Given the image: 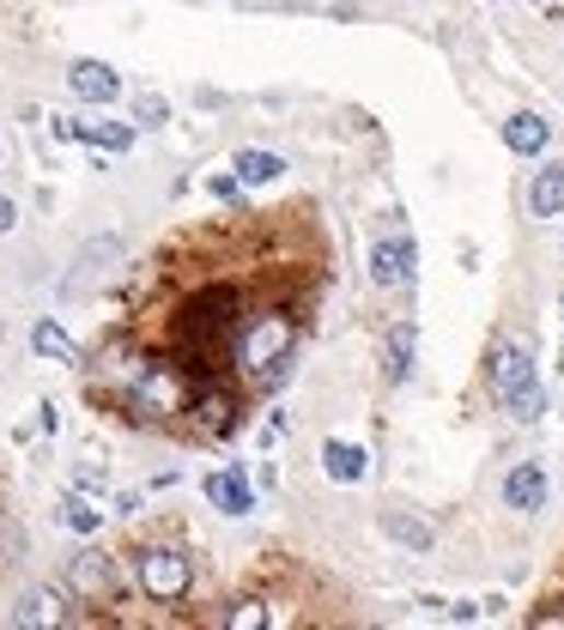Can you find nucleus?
Masks as SVG:
<instances>
[{
    "label": "nucleus",
    "instance_id": "1",
    "mask_svg": "<svg viewBox=\"0 0 564 630\" xmlns=\"http://www.w3.org/2000/svg\"><path fill=\"white\" fill-rule=\"evenodd\" d=\"M243 340V291L237 285H200L183 303V370L212 376L219 358Z\"/></svg>",
    "mask_w": 564,
    "mask_h": 630
},
{
    "label": "nucleus",
    "instance_id": "15",
    "mask_svg": "<svg viewBox=\"0 0 564 630\" xmlns=\"http://www.w3.org/2000/svg\"><path fill=\"white\" fill-rule=\"evenodd\" d=\"M322 472H329L334 486H358V479L370 472V455H365L358 443H341V436H329V443H322Z\"/></svg>",
    "mask_w": 564,
    "mask_h": 630
},
{
    "label": "nucleus",
    "instance_id": "8",
    "mask_svg": "<svg viewBox=\"0 0 564 630\" xmlns=\"http://www.w3.org/2000/svg\"><path fill=\"white\" fill-rule=\"evenodd\" d=\"M67 85H73V97H85V104H116L122 97V73L110 61H92V55L67 67Z\"/></svg>",
    "mask_w": 564,
    "mask_h": 630
},
{
    "label": "nucleus",
    "instance_id": "13",
    "mask_svg": "<svg viewBox=\"0 0 564 630\" xmlns=\"http://www.w3.org/2000/svg\"><path fill=\"white\" fill-rule=\"evenodd\" d=\"M31 352H37V358H49V364L85 370V352H79V346H73V334H67L61 322H49V315H43L37 328H31Z\"/></svg>",
    "mask_w": 564,
    "mask_h": 630
},
{
    "label": "nucleus",
    "instance_id": "19",
    "mask_svg": "<svg viewBox=\"0 0 564 630\" xmlns=\"http://www.w3.org/2000/svg\"><path fill=\"white\" fill-rule=\"evenodd\" d=\"M413 352H419V328H413V322H394L389 328V382H407L413 376Z\"/></svg>",
    "mask_w": 564,
    "mask_h": 630
},
{
    "label": "nucleus",
    "instance_id": "7",
    "mask_svg": "<svg viewBox=\"0 0 564 630\" xmlns=\"http://www.w3.org/2000/svg\"><path fill=\"white\" fill-rule=\"evenodd\" d=\"M546 467L540 460H516L510 472H504V510H516V515H534V510H546Z\"/></svg>",
    "mask_w": 564,
    "mask_h": 630
},
{
    "label": "nucleus",
    "instance_id": "4",
    "mask_svg": "<svg viewBox=\"0 0 564 630\" xmlns=\"http://www.w3.org/2000/svg\"><path fill=\"white\" fill-rule=\"evenodd\" d=\"M134 582L146 588V600L176 606L195 594V558L183 546H146V551H134Z\"/></svg>",
    "mask_w": 564,
    "mask_h": 630
},
{
    "label": "nucleus",
    "instance_id": "9",
    "mask_svg": "<svg viewBox=\"0 0 564 630\" xmlns=\"http://www.w3.org/2000/svg\"><path fill=\"white\" fill-rule=\"evenodd\" d=\"M207 503L219 515H250L255 510V486L250 479H243V467H219V472H207Z\"/></svg>",
    "mask_w": 564,
    "mask_h": 630
},
{
    "label": "nucleus",
    "instance_id": "12",
    "mask_svg": "<svg viewBox=\"0 0 564 630\" xmlns=\"http://www.w3.org/2000/svg\"><path fill=\"white\" fill-rule=\"evenodd\" d=\"M7 618H13L19 630L61 625V618H67V606H61V588H25V594H19V600H13V612H7Z\"/></svg>",
    "mask_w": 564,
    "mask_h": 630
},
{
    "label": "nucleus",
    "instance_id": "23",
    "mask_svg": "<svg viewBox=\"0 0 564 630\" xmlns=\"http://www.w3.org/2000/svg\"><path fill=\"white\" fill-rule=\"evenodd\" d=\"M79 491H104V472H92V467H79V479H73Z\"/></svg>",
    "mask_w": 564,
    "mask_h": 630
},
{
    "label": "nucleus",
    "instance_id": "10",
    "mask_svg": "<svg viewBox=\"0 0 564 630\" xmlns=\"http://www.w3.org/2000/svg\"><path fill=\"white\" fill-rule=\"evenodd\" d=\"M188 412H195V431H200V436H225V431L237 424V400H231V388H219V382L195 388Z\"/></svg>",
    "mask_w": 564,
    "mask_h": 630
},
{
    "label": "nucleus",
    "instance_id": "18",
    "mask_svg": "<svg viewBox=\"0 0 564 630\" xmlns=\"http://www.w3.org/2000/svg\"><path fill=\"white\" fill-rule=\"evenodd\" d=\"M382 534L401 539L407 551H431V546H437V534H431V527H425L413 510H382Z\"/></svg>",
    "mask_w": 564,
    "mask_h": 630
},
{
    "label": "nucleus",
    "instance_id": "22",
    "mask_svg": "<svg viewBox=\"0 0 564 630\" xmlns=\"http://www.w3.org/2000/svg\"><path fill=\"white\" fill-rule=\"evenodd\" d=\"M225 625H250V630H262V625H267V606L243 600V606H231V612H225Z\"/></svg>",
    "mask_w": 564,
    "mask_h": 630
},
{
    "label": "nucleus",
    "instance_id": "17",
    "mask_svg": "<svg viewBox=\"0 0 564 630\" xmlns=\"http://www.w3.org/2000/svg\"><path fill=\"white\" fill-rule=\"evenodd\" d=\"M231 171L243 176V188H267V183H279V176H286V158H279V152H262V145H243Z\"/></svg>",
    "mask_w": 564,
    "mask_h": 630
},
{
    "label": "nucleus",
    "instance_id": "14",
    "mask_svg": "<svg viewBox=\"0 0 564 630\" xmlns=\"http://www.w3.org/2000/svg\"><path fill=\"white\" fill-rule=\"evenodd\" d=\"M504 145H510L516 158L546 152V145H552V121H546V116H534V109H516V116L504 121Z\"/></svg>",
    "mask_w": 564,
    "mask_h": 630
},
{
    "label": "nucleus",
    "instance_id": "5",
    "mask_svg": "<svg viewBox=\"0 0 564 630\" xmlns=\"http://www.w3.org/2000/svg\"><path fill=\"white\" fill-rule=\"evenodd\" d=\"M413 236H382L377 249H370V279H377L382 291H407L413 285Z\"/></svg>",
    "mask_w": 564,
    "mask_h": 630
},
{
    "label": "nucleus",
    "instance_id": "24",
    "mask_svg": "<svg viewBox=\"0 0 564 630\" xmlns=\"http://www.w3.org/2000/svg\"><path fill=\"white\" fill-rule=\"evenodd\" d=\"M13 224H19V207H13V200H7V195H0V236L13 231Z\"/></svg>",
    "mask_w": 564,
    "mask_h": 630
},
{
    "label": "nucleus",
    "instance_id": "2",
    "mask_svg": "<svg viewBox=\"0 0 564 630\" xmlns=\"http://www.w3.org/2000/svg\"><path fill=\"white\" fill-rule=\"evenodd\" d=\"M486 382H492V394H498V407L510 412L516 424H534L540 412H546V388H540V376H534V352H528V346L516 340V334L492 340Z\"/></svg>",
    "mask_w": 564,
    "mask_h": 630
},
{
    "label": "nucleus",
    "instance_id": "21",
    "mask_svg": "<svg viewBox=\"0 0 564 630\" xmlns=\"http://www.w3.org/2000/svg\"><path fill=\"white\" fill-rule=\"evenodd\" d=\"M134 121H146V128H164L171 121V104L158 92H140V104H134Z\"/></svg>",
    "mask_w": 564,
    "mask_h": 630
},
{
    "label": "nucleus",
    "instance_id": "26",
    "mask_svg": "<svg viewBox=\"0 0 564 630\" xmlns=\"http://www.w3.org/2000/svg\"><path fill=\"white\" fill-rule=\"evenodd\" d=\"M559 303H564V298H559Z\"/></svg>",
    "mask_w": 564,
    "mask_h": 630
},
{
    "label": "nucleus",
    "instance_id": "20",
    "mask_svg": "<svg viewBox=\"0 0 564 630\" xmlns=\"http://www.w3.org/2000/svg\"><path fill=\"white\" fill-rule=\"evenodd\" d=\"M61 527H73V534H97V527H104V510H97L92 498L67 491V498H61Z\"/></svg>",
    "mask_w": 564,
    "mask_h": 630
},
{
    "label": "nucleus",
    "instance_id": "16",
    "mask_svg": "<svg viewBox=\"0 0 564 630\" xmlns=\"http://www.w3.org/2000/svg\"><path fill=\"white\" fill-rule=\"evenodd\" d=\"M528 212H534V219H559L564 212V164L534 171V183H528Z\"/></svg>",
    "mask_w": 564,
    "mask_h": 630
},
{
    "label": "nucleus",
    "instance_id": "3",
    "mask_svg": "<svg viewBox=\"0 0 564 630\" xmlns=\"http://www.w3.org/2000/svg\"><path fill=\"white\" fill-rule=\"evenodd\" d=\"M291 340H298L291 315H279V310L250 315V322H243V340H237V364L250 370V376H262V382H279L286 364H291Z\"/></svg>",
    "mask_w": 564,
    "mask_h": 630
},
{
    "label": "nucleus",
    "instance_id": "6",
    "mask_svg": "<svg viewBox=\"0 0 564 630\" xmlns=\"http://www.w3.org/2000/svg\"><path fill=\"white\" fill-rule=\"evenodd\" d=\"M55 133L79 145H97V152H128L134 145V121H85V116H55Z\"/></svg>",
    "mask_w": 564,
    "mask_h": 630
},
{
    "label": "nucleus",
    "instance_id": "25",
    "mask_svg": "<svg viewBox=\"0 0 564 630\" xmlns=\"http://www.w3.org/2000/svg\"><path fill=\"white\" fill-rule=\"evenodd\" d=\"M534 625H564V606H559V600H552V606H540V612H534Z\"/></svg>",
    "mask_w": 564,
    "mask_h": 630
},
{
    "label": "nucleus",
    "instance_id": "11",
    "mask_svg": "<svg viewBox=\"0 0 564 630\" xmlns=\"http://www.w3.org/2000/svg\"><path fill=\"white\" fill-rule=\"evenodd\" d=\"M67 582H73L85 600H97V594H116V558H104V551H79L73 564H67Z\"/></svg>",
    "mask_w": 564,
    "mask_h": 630
}]
</instances>
